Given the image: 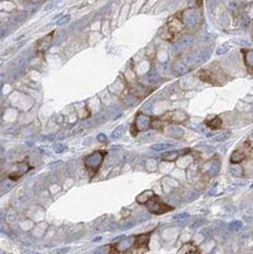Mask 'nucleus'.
Masks as SVG:
<instances>
[{"label":"nucleus","mask_w":253,"mask_h":254,"mask_svg":"<svg viewBox=\"0 0 253 254\" xmlns=\"http://www.w3.org/2000/svg\"><path fill=\"white\" fill-rule=\"evenodd\" d=\"M153 191H144V192H142L141 194H138L137 198H136V202L138 203V204H146V202L150 198V196L153 194Z\"/></svg>","instance_id":"ddd939ff"},{"label":"nucleus","mask_w":253,"mask_h":254,"mask_svg":"<svg viewBox=\"0 0 253 254\" xmlns=\"http://www.w3.org/2000/svg\"><path fill=\"white\" fill-rule=\"evenodd\" d=\"M230 172L233 175V176H237V177H239V176H241V173H243V169L239 166V165L234 164V166H232L230 169Z\"/></svg>","instance_id":"4468645a"},{"label":"nucleus","mask_w":253,"mask_h":254,"mask_svg":"<svg viewBox=\"0 0 253 254\" xmlns=\"http://www.w3.org/2000/svg\"><path fill=\"white\" fill-rule=\"evenodd\" d=\"M150 118L151 117H149V116L138 114L136 120L134 122V124L131 125V135L132 136H136V134H137L138 131L144 130L146 128H150Z\"/></svg>","instance_id":"423d86ee"},{"label":"nucleus","mask_w":253,"mask_h":254,"mask_svg":"<svg viewBox=\"0 0 253 254\" xmlns=\"http://www.w3.org/2000/svg\"><path fill=\"white\" fill-rule=\"evenodd\" d=\"M222 124H223L222 118L218 117V116H213V117H210V118L205 120V125H206L207 128H210V129H213V130L220 129V128H222Z\"/></svg>","instance_id":"9d476101"},{"label":"nucleus","mask_w":253,"mask_h":254,"mask_svg":"<svg viewBox=\"0 0 253 254\" xmlns=\"http://www.w3.org/2000/svg\"><path fill=\"white\" fill-rule=\"evenodd\" d=\"M169 145L168 144H162L161 146H155L153 149H157V150H162V149H165V148H168Z\"/></svg>","instance_id":"a211bd4d"},{"label":"nucleus","mask_w":253,"mask_h":254,"mask_svg":"<svg viewBox=\"0 0 253 254\" xmlns=\"http://www.w3.org/2000/svg\"><path fill=\"white\" fill-rule=\"evenodd\" d=\"M252 187H253V184H252Z\"/></svg>","instance_id":"aec40b11"},{"label":"nucleus","mask_w":253,"mask_h":254,"mask_svg":"<svg viewBox=\"0 0 253 254\" xmlns=\"http://www.w3.org/2000/svg\"><path fill=\"white\" fill-rule=\"evenodd\" d=\"M144 205L146 206V209H148V211H149L150 213L157 214V216L164 214V213L170 212V211L174 210L172 206H170V205H168L167 203H164L157 194H155V193H153L150 196V198L146 200Z\"/></svg>","instance_id":"f257e3e1"},{"label":"nucleus","mask_w":253,"mask_h":254,"mask_svg":"<svg viewBox=\"0 0 253 254\" xmlns=\"http://www.w3.org/2000/svg\"><path fill=\"white\" fill-rule=\"evenodd\" d=\"M183 30V21L179 20L177 16H174L169 20L168 23V32L171 37L176 35L177 33H179L181 30Z\"/></svg>","instance_id":"0eeeda50"},{"label":"nucleus","mask_w":253,"mask_h":254,"mask_svg":"<svg viewBox=\"0 0 253 254\" xmlns=\"http://www.w3.org/2000/svg\"><path fill=\"white\" fill-rule=\"evenodd\" d=\"M252 144H253L252 142L246 141L239 149H237L236 151H233V153L231 155V157H230L231 163H232V164H239V163H241V162L247 157V155L251 153Z\"/></svg>","instance_id":"20e7f679"},{"label":"nucleus","mask_w":253,"mask_h":254,"mask_svg":"<svg viewBox=\"0 0 253 254\" xmlns=\"http://www.w3.org/2000/svg\"><path fill=\"white\" fill-rule=\"evenodd\" d=\"M244 62L250 73L253 74V49L244 51Z\"/></svg>","instance_id":"9b49d317"},{"label":"nucleus","mask_w":253,"mask_h":254,"mask_svg":"<svg viewBox=\"0 0 253 254\" xmlns=\"http://www.w3.org/2000/svg\"><path fill=\"white\" fill-rule=\"evenodd\" d=\"M150 235L151 232L148 233H142L135 237L134 239V244L131 246L130 251H127L125 253H131V252H136V253H142V252H146L148 251V246H149V241H150Z\"/></svg>","instance_id":"7ed1b4c3"},{"label":"nucleus","mask_w":253,"mask_h":254,"mask_svg":"<svg viewBox=\"0 0 253 254\" xmlns=\"http://www.w3.org/2000/svg\"><path fill=\"white\" fill-rule=\"evenodd\" d=\"M199 248L196 246L193 242H186L184 244L182 248L178 251V253H199Z\"/></svg>","instance_id":"f8f14e48"},{"label":"nucleus","mask_w":253,"mask_h":254,"mask_svg":"<svg viewBox=\"0 0 253 254\" xmlns=\"http://www.w3.org/2000/svg\"><path fill=\"white\" fill-rule=\"evenodd\" d=\"M178 151H171V152H169V153H165L164 156H163V159H167V161H174V159H176L177 157H178Z\"/></svg>","instance_id":"2eb2a0df"},{"label":"nucleus","mask_w":253,"mask_h":254,"mask_svg":"<svg viewBox=\"0 0 253 254\" xmlns=\"http://www.w3.org/2000/svg\"><path fill=\"white\" fill-rule=\"evenodd\" d=\"M251 153L253 155V144H252V148H251Z\"/></svg>","instance_id":"6ab92c4d"},{"label":"nucleus","mask_w":253,"mask_h":254,"mask_svg":"<svg viewBox=\"0 0 253 254\" xmlns=\"http://www.w3.org/2000/svg\"><path fill=\"white\" fill-rule=\"evenodd\" d=\"M53 32L52 33H49L47 37H42L40 41L38 42V45H37V49H38L39 53L41 52H46L47 49H48V47L51 46V42H52V37H53Z\"/></svg>","instance_id":"6e6552de"},{"label":"nucleus","mask_w":253,"mask_h":254,"mask_svg":"<svg viewBox=\"0 0 253 254\" xmlns=\"http://www.w3.org/2000/svg\"><path fill=\"white\" fill-rule=\"evenodd\" d=\"M184 20L189 23V25L196 26V25L198 23V21H199V15H198V13H197L196 11L190 9V11H186V12H185Z\"/></svg>","instance_id":"1a4fd4ad"},{"label":"nucleus","mask_w":253,"mask_h":254,"mask_svg":"<svg viewBox=\"0 0 253 254\" xmlns=\"http://www.w3.org/2000/svg\"><path fill=\"white\" fill-rule=\"evenodd\" d=\"M106 155H107V151H101L100 150V151H95L94 153L84 158V165H86L87 171L89 172L90 177H94L97 173Z\"/></svg>","instance_id":"f03ea898"},{"label":"nucleus","mask_w":253,"mask_h":254,"mask_svg":"<svg viewBox=\"0 0 253 254\" xmlns=\"http://www.w3.org/2000/svg\"><path fill=\"white\" fill-rule=\"evenodd\" d=\"M227 49H229V48H227L226 46H222L220 48L217 49V54H218V55H222V54H224L225 52H227Z\"/></svg>","instance_id":"f3484780"},{"label":"nucleus","mask_w":253,"mask_h":254,"mask_svg":"<svg viewBox=\"0 0 253 254\" xmlns=\"http://www.w3.org/2000/svg\"><path fill=\"white\" fill-rule=\"evenodd\" d=\"M241 226H243L241 221H234V223H232V224L230 225V230H233V231H238L239 228H241Z\"/></svg>","instance_id":"dca6fc26"},{"label":"nucleus","mask_w":253,"mask_h":254,"mask_svg":"<svg viewBox=\"0 0 253 254\" xmlns=\"http://www.w3.org/2000/svg\"><path fill=\"white\" fill-rule=\"evenodd\" d=\"M161 117L162 122L165 124L168 123H172V124H182L185 121L188 120V115L183 111H169L167 114H164Z\"/></svg>","instance_id":"39448f33"}]
</instances>
